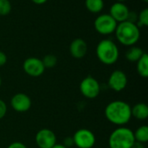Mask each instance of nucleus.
<instances>
[{
    "label": "nucleus",
    "mask_w": 148,
    "mask_h": 148,
    "mask_svg": "<svg viewBox=\"0 0 148 148\" xmlns=\"http://www.w3.org/2000/svg\"><path fill=\"white\" fill-rule=\"evenodd\" d=\"M98 60L105 65H113L119 59V48L116 43L110 39L101 40L95 49Z\"/></svg>",
    "instance_id": "3"
},
{
    "label": "nucleus",
    "mask_w": 148,
    "mask_h": 148,
    "mask_svg": "<svg viewBox=\"0 0 148 148\" xmlns=\"http://www.w3.org/2000/svg\"><path fill=\"white\" fill-rule=\"evenodd\" d=\"M80 91L87 99H95L101 93V85L93 76L88 75L82 79L80 83Z\"/></svg>",
    "instance_id": "6"
},
{
    "label": "nucleus",
    "mask_w": 148,
    "mask_h": 148,
    "mask_svg": "<svg viewBox=\"0 0 148 148\" xmlns=\"http://www.w3.org/2000/svg\"><path fill=\"white\" fill-rule=\"evenodd\" d=\"M115 37L124 46H134L140 37V30L136 23L125 21L117 24L114 31Z\"/></svg>",
    "instance_id": "2"
},
{
    "label": "nucleus",
    "mask_w": 148,
    "mask_h": 148,
    "mask_svg": "<svg viewBox=\"0 0 148 148\" xmlns=\"http://www.w3.org/2000/svg\"><path fill=\"white\" fill-rule=\"evenodd\" d=\"M134 142V132L125 126L114 129L108 139L109 148H132Z\"/></svg>",
    "instance_id": "4"
},
{
    "label": "nucleus",
    "mask_w": 148,
    "mask_h": 148,
    "mask_svg": "<svg viewBox=\"0 0 148 148\" xmlns=\"http://www.w3.org/2000/svg\"><path fill=\"white\" fill-rule=\"evenodd\" d=\"M129 9L124 3L115 2L109 9V15L119 23L127 20L129 15Z\"/></svg>",
    "instance_id": "12"
},
{
    "label": "nucleus",
    "mask_w": 148,
    "mask_h": 148,
    "mask_svg": "<svg viewBox=\"0 0 148 148\" xmlns=\"http://www.w3.org/2000/svg\"><path fill=\"white\" fill-rule=\"evenodd\" d=\"M116 2H119V3H124V2H126L127 0H115Z\"/></svg>",
    "instance_id": "29"
},
{
    "label": "nucleus",
    "mask_w": 148,
    "mask_h": 148,
    "mask_svg": "<svg viewBox=\"0 0 148 148\" xmlns=\"http://www.w3.org/2000/svg\"><path fill=\"white\" fill-rule=\"evenodd\" d=\"M136 24L139 28L147 27L148 25V9H143L139 14L136 21Z\"/></svg>",
    "instance_id": "19"
},
{
    "label": "nucleus",
    "mask_w": 148,
    "mask_h": 148,
    "mask_svg": "<svg viewBox=\"0 0 148 148\" xmlns=\"http://www.w3.org/2000/svg\"><path fill=\"white\" fill-rule=\"evenodd\" d=\"M7 62V56L4 52L0 50V67H3Z\"/></svg>",
    "instance_id": "25"
},
{
    "label": "nucleus",
    "mask_w": 148,
    "mask_h": 148,
    "mask_svg": "<svg viewBox=\"0 0 148 148\" xmlns=\"http://www.w3.org/2000/svg\"><path fill=\"white\" fill-rule=\"evenodd\" d=\"M7 148H28L23 143L20 142V141H15L10 143Z\"/></svg>",
    "instance_id": "24"
},
{
    "label": "nucleus",
    "mask_w": 148,
    "mask_h": 148,
    "mask_svg": "<svg viewBox=\"0 0 148 148\" xmlns=\"http://www.w3.org/2000/svg\"><path fill=\"white\" fill-rule=\"evenodd\" d=\"M72 138L74 140V146L77 148H93L96 142L95 134L87 128L77 130Z\"/></svg>",
    "instance_id": "7"
},
{
    "label": "nucleus",
    "mask_w": 148,
    "mask_h": 148,
    "mask_svg": "<svg viewBox=\"0 0 148 148\" xmlns=\"http://www.w3.org/2000/svg\"><path fill=\"white\" fill-rule=\"evenodd\" d=\"M132 148H146V147H145V144H142V143H140V142L135 141V142H134V144L133 145Z\"/></svg>",
    "instance_id": "26"
},
{
    "label": "nucleus",
    "mask_w": 148,
    "mask_h": 148,
    "mask_svg": "<svg viewBox=\"0 0 148 148\" xmlns=\"http://www.w3.org/2000/svg\"><path fill=\"white\" fill-rule=\"evenodd\" d=\"M69 53L75 59L83 58L88 53V44L82 38L74 39L69 45Z\"/></svg>",
    "instance_id": "13"
},
{
    "label": "nucleus",
    "mask_w": 148,
    "mask_h": 148,
    "mask_svg": "<svg viewBox=\"0 0 148 148\" xmlns=\"http://www.w3.org/2000/svg\"><path fill=\"white\" fill-rule=\"evenodd\" d=\"M42 62L45 69H52L57 64V57L55 55L48 54L44 56V57L42 59Z\"/></svg>",
    "instance_id": "20"
},
{
    "label": "nucleus",
    "mask_w": 148,
    "mask_h": 148,
    "mask_svg": "<svg viewBox=\"0 0 148 148\" xmlns=\"http://www.w3.org/2000/svg\"><path fill=\"white\" fill-rule=\"evenodd\" d=\"M11 11V3L10 0H0V16H7Z\"/></svg>",
    "instance_id": "21"
},
{
    "label": "nucleus",
    "mask_w": 148,
    "mask_h": 148,
    "mask_svg": "<svg viewBox=\"0 0 148 148\" xmlns=\"http://www.w3.org/2000/svg\"><path fill=\"white\" fill-rule=\"evenodd\" d=\"M23 69L24 72L31 77H39L45 71L42 59L37 57H29L25 59L23 63Z\"/></svg>",
    "instance_id": "8"
},
{
    "label": "nucleus",
    "mask_w": 148,
    "mask_h": 148,
    "mask_svg": "<svg viewBox=\"0 0 148 148\" xmlns=\"http://www.w3.org/2000/svg\"><path fill=\"white\" fill-rule=\"evenodd\" d=\"M137 72L143 78L148 77V56L147 53H144L137 62Z\"/></svg>",
    "instance_id": "16"
},
{
    "label": "nucleus",
    "mask_w": 148,
    "mask_h": 148,
    "mask_svg": "<svg viewBox=\"0 0 148 148\" xmlns=\"http://www.w3.org/2000/svg\"><path fill=\"white\" fill-rule=\"evenodd\" d=\"M85 6L91 13H100L104 8L103 0H85Z\"/></svg>",
    "instance_id": "17"
},
{
    "label": "nucleus",
    "mask_w": 148,
    "mask_h": 148,
    "mask_svg": "<svg viewBox=\"0 0 148 148\" xmlns=\"http://www.w3.org/2000/svg\"><path fill=\"white\" fill-rule=\"evenodd\" d=\"M107 120L118 127H123L129 123L132 119L131 106L121 100H115L109 102L104 110Z\"/></svg>",
    "instance_id": "1"
},
{
    "label": "nucleus",
    "mask_w": 148,
    "mask_h": 148,
    "mask_svg": "<svg viewBox=\"0 0 148 148\" xmlns=\"http://www.w3.org/2000/svg\"><path fill=\"white\" fill-rule=\"evenodd\" d=\"M51 148H67V147H64L62 144H57V143H56L54 147H52Z\"/></svg>",
    "instance_id": "28"
},
{
    "label": "nucleus",
    "mask_w": 148,
    "mask_h": 148,
    "mask_svg": "<svg viewBox=\"0 0 148 148\" xmlns=\"http://www.w3.org/2000/svg\"><path fill=\"white\" fill-rule=\"evenodd\" d=\"M127 82L128 80L125 72L120 69H116L113 71L109 75L108 85L112 90L115 92H121L126 88Z\"/></svg>",
    "instance_id": "10"
},
{
    "label": "nucleus",
    "mask_w": 148,
    "mask_h": 148,
    "mask_svg": "<svg viewBox=\"0 0 148 148\" xmlns=\"http://www.w3.org/2000/svg\"><path fill=\"white\" fill-rule=\"evenodd\" d=\"M145 52L143 49L137 46H131L126 52V59L131 62H137Z\"/></svg>",
    "instance_id": "15"
},
{
    "label": "nucleus",
    "mask_w": 148,
    "mask_h": 148,
    "mask_svg": "<svg viewBox=\"0 0 148 148\" xmlns=\"http://www.w3.org/2000/svg\"><path fill=\"white\" fill-rule=\"evenodd\" d=\"M7 113V105L6 103L0 99V120H2Z\"/></svg>",
    "instance_id": "22"
},
{
    "label": "nucleus",
    "mask_w": 148,
    "mask_h": 148,
    "mask_svg": "<svg viewBox=\"0 0 148 148\" xmlns=\"http://www.w3.org/2000/svg\"><path fill=\"white\" fill-rule=\"evenodd\" d=\"M1 85H2V78L0 76V88H1Z\"/></svg>",
    "instance_id": "30"
},
{
    "label": "nucleus",
    "mask_w": 148,
    "mask_h": 148,
    "mask_svg": "<svg viewBox=\"0 0 148 148\" xmlns=\"http://www.w3.org/2000/svg\"><path fill=\"white\" fill-rule=\"evenodd\" d=\"M135 141L146 144L148 141V127L147 125H142L139 127L135 132H134Z\"/></svg>",
    "instance_id": "18"
},
{
    "label": "nucleus",
    "mask_w": 148,
    "mask_h": 148,
    "mask_svg": "<svg viewBox=\"0 0 148 148\" xmlns=\"http://www.w3.org/2000/svg\"><path fill=\"white\" fill-rule=\"evenodd\" d=\"M35 141L39 148H51L56 144V135L52 130L42 128L36 133Z\"/></svg>",
    "instance_id": "9"
},
{
    "label": "nucleus",
    "mask_w": 148,
    "mask_h": 148,
    "mask_svg": "<svg viewBox=\"0 0 148 148\" xmlns=\"http://www.w3.org/2000/svg\"><path fill=\"white\" fill-rule=\"evenodd\" d=\"M118 23L109 14L99 15L94 23L95 30L103 36H108L114 33Z\"/></svg>",
    "instance_id": "5"
},
{
    "label": "nucleus",
    "mask_w": 148,
    "mask_h": 148,
    "mask_svg": "<svg viewBox=\"0 0 148 148\" xmlns=\"http://www.w3.org/2000/svg\"><path fill=\"white\" fill-rule=\"evenodd\" d=\"M32 101L30 97L23 93L14 95L10 100V106L13 110L18 113H24L30 109Z\"/></svg>",
    "instance_id": "11"
},
{
    "label": "nucleus",
    "mask_w": 148,
    "mask_h": 148,
    "mask_svg": "<svg viewBox=\"0 0 148 148\" xmlns=\"http://www.w3.org/2000/svg\"><path fill=\"white\" fill-rule=\"evenodd\" d=\"M34 3H36V4H39V5H41V4H43V3H45L48 0H31Z\"/></svg>",
    "instance_id": "27"
},
{
    "label": "nucleus",
    "mask_w": 148,
    "mask_h": 148,
    "mask_svg": "<svg viewBox=\"0 0 148 148\" xmlns=\"http://www.w3.org/2000/svg\"><path fill=\"white\" fill-rule=\"evenodd\" d=\"M62 145L64 147H66L67 148H70L71 147L74 146V140H73V138L69 136V137H66L64 140H63V142H62Z\"/></svg>",
    "instance_id": "23"
},
{
    "label": "nucleus",
    "mask_w": 148,
    "mask_h": 148,
    "mask_svg": "<svg viewBox=\"0 0 148 148\" xmlns=\"http://www.w3.org/2000/svg\"><path fill=\"white\" fill-rule=\"evenodd\" d=\"M143 1H144L145 3H148V0H143Z\"/></svg>",
    "instance_id": "31"
},
{
    "label": "nucleus",
    "mask_w": 148,
    "mask_h": 148,
    "mask_svg": "<svg viewBox=\"0 0 148 148\" xmlns=\"http://www.w3.org/2000/svg\"><path fill=\"white\" fill-rule=\"evenodd\" d=\"M132 117L139 121H145L148 118V106L144 102H140L131 107Z\"/></svg>",
    "instance_id": "14"
}]
</instances>
